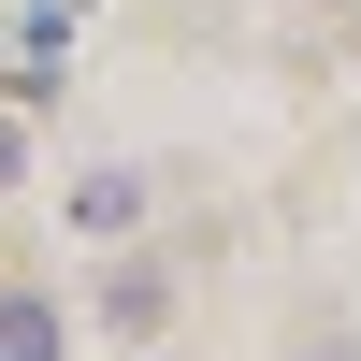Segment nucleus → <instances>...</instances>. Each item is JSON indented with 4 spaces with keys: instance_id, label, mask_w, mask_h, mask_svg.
<instances>
[{
    "instance_id": "1",
    "label": "nucleus",
    "mask_w": 361,
    "mask_h": 361,
    "mask_svg": "<svg viewBox=\"0 0 361 361\" xmlns=\"http://www.w3.org/2000/svg\"><path fill=\"white\" fill-rule=\"evenodd\" d=\"M58 217H73L87 246H130V231H145V173H130V159H102V173H73V188H58Z\"/></svg>"
},
{
    "instance_id": "2",
    "label": "nucleus",
    "mask_w": 361,
    "mask_h": 361,
    "mask_svg": "<svg viewBox=\"0 0 361 361\" xmlns=\"http://www.w3.org/2000/svg\"><path fill=\"white\" fill-rule=\"evenodd\" d=\"M159 318H173V275L159 260H116L102 275V333H159Z\"/></svg>"
},
{
    "instance_id": "3",
    "label": "nucleus",
    "mask_w": 361,
    "mask_h": 361,
    "mask_svg": "<svg viewBox=\"0 0 361 361\" xmlns=\"http://www.w3.org/2000/svg\"><path fill=\"white\" fill-rule=\"evenodd\" d=\"M0 361H58V304L44 289H0Z\"/></svg>"
},
{
    "instance_id": "4",
    "label": "nucleus",
    "mask_w": 361,
    "mask_h": 361,
    "mask_svg": "<svg viewBox=\"0 0 361 361\" xmlns=\"http://www.w3.org/2000/svg\"><path fill=\"white\" fill-rule=\"evenodd\" d=\"M15 173H29V130H15V116H0V188H15Z\"/></svg>"
}]
</instances>
